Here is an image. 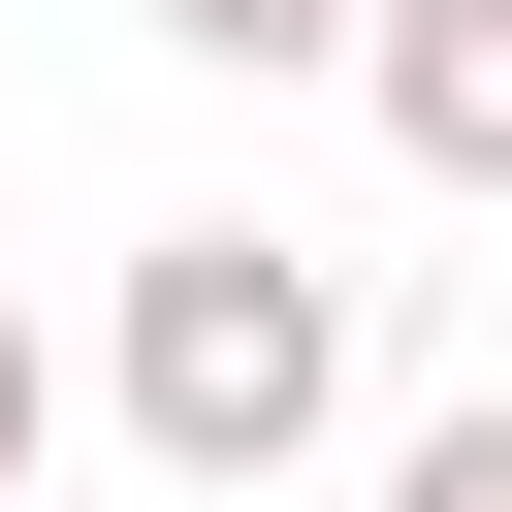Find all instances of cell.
Returning <instances> with one entry per match:
<instances>
[{
    "label": "cell",
    "instance_id": "cell-1",
    "mask_svg": "<svg viewBox=\"0 0 512 512\" xmlns=\"http://www.w3.org/2000/svg\"><path fill=\"white\" fill-rule=\"evenodd\" d=\"M96 384H128V448H160L192 512H256V480L352 416V256H288V224H128Z\"/></svg>",
    "mask_w": 512,
    "mask_h": 512
},
{
    "label": "cell",
    "instance_id": "cell-2",
    "mask_svg": "<svg viewBox=\"0 0 512 512\" xmlns=\"http://www.w3.org/2000/svg\"><path fill=\"white\" fill-rule=\"evenodd\" d=\"M352 96H384V160H416V192H512V0H384V32H352Z\"/></svg>",
    "mask_w": 512,
    "mask_h": 512
},
{
    "label": "cell",
    "instance_id": "cell-3",
    "mask_svg": "<svg viewBox=\"0 0 512 512\" xmlns=\"http://www.w3.org/2000/svg\"><path fill=\"white\" fill-rule=\"evenodd\" d=\"M352 32H384V0H160V64H256V96H288V64H352Z\"/></svg>",
    "mask_w": 512,
    "mask_h": 512
},
{
    "label": "cell",
    "instance_id": "cell-4",
    "mask_svg": "<svg viewBox=\"0 0 512 512\" xmlns=\"http://www.w3.org/2000/svg\"><path fill=\"white\" fill-rule=\"evenodd\" d=\"M384 512H512V416H416V480Z\"/></svg>",
    "mask_w": 512,
    "mask_h": 512
},
{
    "label": "cell",
    "instance_id": "cell-5",
    "mask_svg": "<svg viewBox=\"0 0 512 512\" xmlns=\"http://www.w3.org/2000/svg\"><path fill=\"white\" fill-rule=\"evenodd\" d=\"M32 448H64V352H32V320H0V512H32Z\"/></svg>",
    "mask_w": 512,
    "mask_h": 512
}]
</instances>
